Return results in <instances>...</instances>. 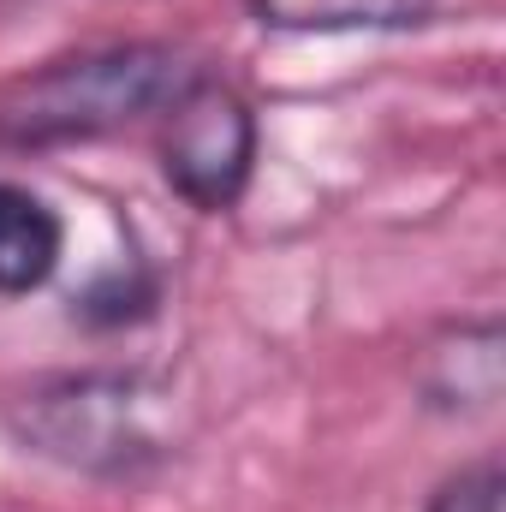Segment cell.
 <instances>
[{"instance_id": "obj_1", "label": "cell", "mask_w": 506, "mask_h": 512, "mask_svg": "<svg viewBox=\"0 0 506 512\" xmlns=\"http://www.w3.org/2000/svg\"><path fill=\"white\" fill-rule=\"evenodd\" d=\"M6 429L30 459L72 477L143 483L185 441V399L155 370H60L6 405Z\"/></svg>"}, {"instance_id": "obj_2", "label": "cell", "mask_w": 506, "mask_h": 512, "mask_svg": "<svg viewBox=\"0 0 506 512\" xmlns=\"http://www.w3.org/2000/svg\"><path fill=\"white\" fill-rule=\"evenodd\" d=\"M197 66L173 42H108L84 54H60L0 90V143L54 149L90 143L161 114Z\"/></svg>"}, {"instance_id": "obj_3", "label": "cell", "mask_w": 506, "mask_h": 512, "mask_svg": "<svg viewBox=\"0 0 506 512\" xmlns=\"http://www.w3.org/2000/svg\"><path fill=\"white\" fill-rule=\"evenodd\" d=\"M161 179L197 215H227L256 173V108L215 72H197L161 108Z\"/></svg>"}, {"instance_id": "obj_4", "label": "cell", "mask_w": 506, "mask_h": 512, "mask_svg": "<svg viewBox=\"0 0 506 512\" xmlns=\"http://www.w3.org/2000/svg\"><path fill=\"white\" fill-rule=\"evenodd\" d=\"M411 393L429 417H483L506 393V328L501 316L441 322L411 352Z\"/></svg>"}, {"instance_id": "obj_5", "label": "cell", "mask_w": 506, "mask_h": 512, "mask_svg": "<svg viewBox=\"0 0 506 512\" xmlns=\"http://www.w3.org/2000/svg\"><path fill=\"white\" fill-rule=\"evenodd\" d=\"M66 256V221L60 209L30 191L0 179V298H30L60 274Z\"/></svg>"}, {"instance_id": "obj_6", "label": "cell", "mask_w": 506, "mask_h": 512, "mask_svg": "<svg viewBox=\"0 0 506 512\" xmlns=\"http://www.w3.org/2000/svg\"><path fill=\"white\" fill-rule=\"evenodd\" d=\"M262 30L286 36H358V30H417L453 0H245Z\"/></svg>"}, {"instance_id": "obj_7", "label": "cell", "mask_w": 506, "mask_h": 512, "mask_svg": "<svg viewBox=\"0 0 506 512\" xmlns=\"http://www.w3.org/2000/svg\"><path fill=\"white\" fill-rule=\"evenodd\" d=\"M501 495H506L501 459H495V453H483V459H471V465L447 471V477L429 489L423 512H501Z\"/></svg>"}]
</instances>
